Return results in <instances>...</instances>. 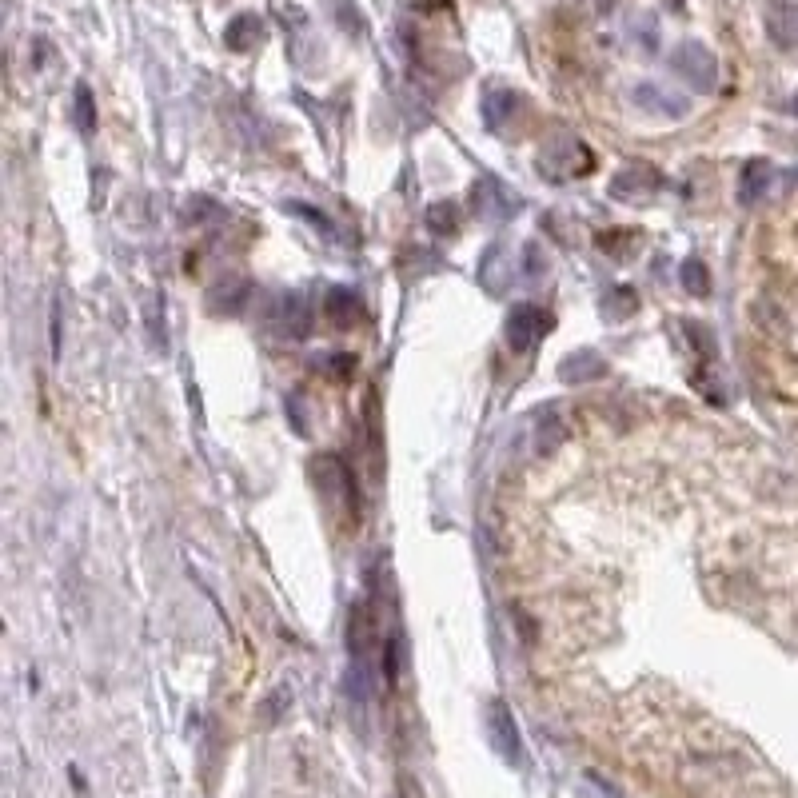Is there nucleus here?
I'll return each mask as SVG.
<instances>
[{"label": "nucleus", "mask_w": 798, "mask_h": 798, "mask_svg": "<svg viewBox=\"0 0 798 798\" xmlns=\"http://www.w3.org/2000/svg\"><path fill=\"white\" fill-rule=\"evenodd\" d=\"M767 32L779 48L787 52H798V4L791 0H779L771 12H767Z\"/></svg>", "instance_id": "obj_11"}, {"label": "nucleus", "mask_w": 798, "mask_h": 798, "mask_svg": "<svg viewBox=\"0 0 798 798\" xmlns=\"http://www.w3.org/2000/svg\"><path fill=\"white\" fill-rule=\"evenodd\" d=\"M591 152H587V144L583 140H575V136H559V144H551V148H543V156H539V172L543 176H551L555 184H563V180H571V176H583V172H591Z\"/></svg>", "instance_id": "obj_3"}, {"label": "nucleus", "mask_w": 798, "mask_h": 798, "mask_svg": "<svg viewBox=\"0 0 798 798\" xmlns=\"http://www.w3.org/2000/svg\"><path fill=\"white\" fill-rule=\"evenodd\" d=\"M543 272H547V256L539 252V244H527V248H523V276H527V280H539Z\"/></svg>", "instance_id": "obj_22"}, {"label": "nucleus", "mask_w": 798, "mask_h": 798, "mask_svg": "<svg viewBox=\"0 0 798 798\" xmlns=\"http://www.w3.org/2000/svg\"><path fill=\"white\" fill-rule=\"evenodd\" d=\"M328 316L340 324V328H352L360 320V300L348 292V288H332L328 292Z\"/></svg>", "instance_id": "obj_16"}, {"label": "nucleus", "mask_w": 798, "mask_h": 798, "mask_svg": "<svg viewBox=\"0 0 798 798\" xmlns=\"http://www.w3.org/2000/svg\"><path fill=\"white\" fill-rule=\"evenodd\" d=\"M635 292H627V288H615L611 296H603V316H611V320H627L631 312H635Z\"/></svg>", "instance_id": "obj_20"}, {"label": "nucleus", "mask_w": 798, "mask_h": 798, "mask_svg": "<svg viewBox=\"0 0 798 798\" xmlns=\"http://www.w3.org/2000/svg\"><path fill=\"white\" fill-rule=\"evenodd\" d=\"M671 68H675V76H683L699 92H711L719 84V56L699 40H683L671 52Z\"/></svg>", "instance_id": "obj_2"}, {"label": "nucleus", "mask_w": 798, "mask_h": 798, "mask_svg": "<svg viewBox=\"0 0 798 798\" xmlns=\"http://www.w3.org/2000/svg\"><path fill=\"white\" fill-rule=\"evenodd\" d=\"M312 483L320 487V495L328 503H352L356 499V483H352V471L344 467L340 455H320L312 463Z\"/></svg>", "instance_id": "obj_6"}, {"label": "nucleus", "mask_w": 798, "mask_h": 798, "mask_svg": "<svg viewBox=\"0 0 798 798\" xmlns=\"http://www.w3.org/2000/svg\"><path fill=\"white\" fill-rule=\"evenodd\" d=\"M76 124L84 128V132H92L96 128V108H92V92L80 84L76 88Z\"/></svg>", "instance_id": "obj_21"}, {"label": "nucleus", "mask_w": 798, "mask_h": 798, "mask_svg": "<svg viewBox=\"0 0 798 798\" xmlns=\"http://www.w3.org/2000/svg\"><path fill=\"white\" fill-rule=\"evenodd\" d=\"M515 92L511 88H487L483 92V120H487V128H503L507 120H511V112H515Z\"/></svg>", "instance_id": "obj_13"}, {"label": "nucleus", "mask_w": 798, "mask_h": 798, "mask_svg": "<svg viewBox=\"0 0 798 798\" xmlns=\"http://www.w3.org/2000/svg\"><path fill=\"white\" fill-rule=\"evenodd\" d=\"M248 300H252V284H248L244 276H224L220 284L208 288V308H212V312L236 316L240 308H248Z\"/></svg>", "instance_id": "obj_10"}, {"label": "nucleus", "mask_w": 798, "mask_h": 798, "mask_svg": "<svg viewBox=\"0 0 798 798\" xmlns=\"http://www.w3.org/2000/svg\"><path fill=\"white\" fill-rule=\"evenodd\" d=\"M683 288H687L695 300H703V296L711 292V276H707V264H703V260H687V264H683Z\"/></svg>", "instance_id": "obj_17"}, {"label": "nucleus", "mask_w": 798, "mask_h": 798, "mask_svg": "<svg viewBox=\"0 0 798 798\" xmlns=\"http://www.w3.org/2000/svg\"><path fill=\"white\" fill-rule=\"evenodd\" d=\"M260 328L272 336V340H284V344H296V340H308L312 332V308L304 296L296 292H276L268 300V308L260 312Z\"/></svg>", "instance_id": "obj_1"}, {"label": "nucleus", "mask_w": 798, "mask_h": 798, "mask_svg": "<svg viewBox=\"0 0 798 798\" xmlns=\"http://www.w3.org/2000/svg\"><path fill=\"white\" fill-rule=\"evenodd\" d=\"M547 328H551V316H547L539 304H515V308L507 312V344H511L515 352H531V348L543 340Z\"/></svg>", "instance_id": "obj_4"}, {"label": "nucleus", "mask_w": 798, "mask_h": 798, "mask_svg": "<svg viewBox=\"0 0 798 798\" xmlns=\"http://www.w3.org/2000/svg\"><path fill=\"white\" fill-rule=\"evenodd\" d=\"M487 731H491V743H495V751H499L507 763H519V759H523L519 727H515V719H511L507 703H499V699H491V703H487Z\"/></svg>", "instance_id": "obj_9"}, {"label": "nucleus", "mask_w": 798, "mask_h": 798, "mask_svg": "<svg viewBox=\"0 0 798 798\" xmlns=\"http://www.w3.org/2000/svg\"><path fill=\"white\" fill-rule=\"evenodd\" d=\"M471 200H475V208H479L483 216H491V220H511V216L523 208V200H519L511 188H503L495 176H479Z\"/></svg>", "instance_id": "obj_8"}, {"label": "nucleus", "mask_w": 798, "mask_h": 798, "mask_svg": "<svg viewBox=\"0 0 798 798\" xmlns=\"http://www.w3.org/2000/svg\"><path fill=\"white\" fill-rule=\"evenodd\" d=\"M631 100H635L643 112H651V116H667V120H683V116L691 112V100H687L683 92H671V88L651 84V80H639V84L631 88Z\"/></svg>", "instance_id": "obj_7"}, {"label": "nucleus", "mask_w": 798, "mask_h": 798, "mask_svg": "<svg viewBox=\"0 0 798 798\" xmlns=\"http://www.w3.org/2000/svg\"><path fill=\"white\" fill-rule=\"evenodd\" d=\"M288 208H292V216H300V220H308L316 232H324L328 240H340V228H336L320 208H312V204H288Z\"/></svg>", "instance_id": "obj_19"}, {"label": "nucleus", "mask_w": 798, "mask_h": 798, "mask_svg": "<svg viewBox=\"0 0 798 798\" xmlns=\"http://www.w3.org/2000/svg\"><path fill=\"white\" fill-rule=\"evenodd\" d=\"M264 40V20L256 16V12H240L228 28H224V44L232 48V52H248V48H256Z\"/></svg>", "instance_id": "obj_12"}, {"label": "nucleus", "mask_w": 798, "mask_h": 798, "mask_svg": "<svg viewBox=\"0 0 798 798\" xmlns=\"http://www.w3.org/2000/svg\"><path fill=\"white\" fill-rule=\"evenodd\" d=\"M559 372H563V380H575V384H583V380H595L599 372H607V364H603V356L599 352H575V356H567L563 364H559Z\"/></svg>", "instance_id": "obj_15"}, {"label": "nucleus", "mask_w": 798, "mask_h": 798, "mask_svg": "<svg viewBox=\"0 0 798 798\" xmlns=\"http://www.w3.org/2000/svg\"><path fill=\"white\" fill-rule=\"evenodd\" d=\"M659 188H663V172L651 168V164H631V168H623V172L607 184V192H611L615 200H623V204L651 200Z\"/></svg>", "instance_id": "obj_5"}, {"label": "nucleus", "mask_w": 798, "mask_h": 798, "mask_svg": "<svg viewBox=\"0 0 798 798\" xmlns=\"http://www.w3.org/2000/svg\"><path fill=\"white\" fill-rule=\"evenodd\" d=\"M795 112H798V96H795Z\"/></svg>", "instance_id": "obj_23"}, {"label": "nucleus", "mask_w": 798, "mask_h": 798, "mask_svg": "<svg viewBox=\"0 0 798 798\" xmlns=\"http://www.w3.org/2000/svg\"><path fill=\"white\" fill-rule=\"evenodd\" d=\"M427 224H431L435 236H451V232H459V208L455 204H435L427 212Z\"/></svg>", "instance_id": "obj_18"}, {"label": "nucleus", "mask_w": 798, "mask_h": 798, "mask_svg": "<svg viewBox=\"0 0 798 798\" xmlns=\"http://www.w3.org/2000/svg\"><path fill=\"white\" fill-rule=\"evenodd\" d=\"M771 176H775V168L767 164V160H747V168H743V188H739V200L743 204H755L767 188H771Z\"/></svg>", "instance_id": "obj_14"}]
</instances>
